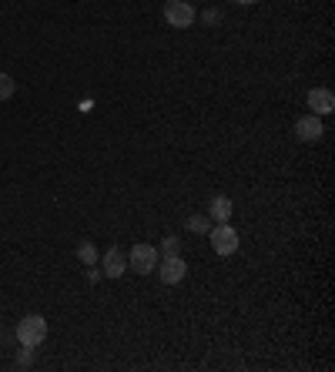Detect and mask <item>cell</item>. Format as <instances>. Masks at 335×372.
Returning <instances> with one entry per match:
<instances>
[{"instance_id": "6da1fadb", "label": "cell", "mask_w": 335, "mask_h": 372, "mask_svg": "<svg viewBox=\"0 0 335 372\" xmlns=\"http://www.w3.org/2000/svg\"><path fill=\"white\" fill-rule=\"evenodd\" d=\"M44 339H47V318H44V316H24L17 322V342H20V346L38 349Z\"/></svg>"}, {"instance_id": "7a4b0ae2", "label": "cell", "mask_w": 335, "mask_h": 372, "mask_svg": "<svg viewBox=\"0 0 335 372\" xmlns=\"http://www.w3.org/2000/svg\"><path fill=\"white\" fill-rule=\"evenodd\" d=\"M158 261H161V255H158V248L154 245H134L131 248V255H128V265L138 272V275H151L154 268H158Z\"/></svg>"}, {"instance_id": "3957f363", "label": "cell", "mask_w": 335, "mask_h": 372, "mask_svg": "<svg viewBox=\"0 0 335 372\" xmlns=\"http://www.w3.org/2000/svg\"><path fill=\"white\" fill-rule=\"evenodd\" d=\"M195 7L188 3V0H168L165 3V20L168 27H178V31H185V27H191L195 24Z\"/></svg>"}, {"instance_id": "277c9868", "label": "cell", "mask_w": 335, "mask_h": 372, "mask_svg": "<svg viewBox=\"0 0 335 372\" xmlns=\"http://www.w3.org/2000/svg\"><path fill=\"white\" fill-rule=\"evenodd\" d=\"M208 238H211V248H215L218 255H235V252H238V232L228 222H218V228H211Z\"/></svg>"}, {"instance_id": "5b68a950", "label": "cell", "mask_w": 335, "mask_h": 372, "mask_svg": "<svg viewBox=\"0 0 335 372\" xmlns=\"http://www.w3.org/2000/svg\"><path fill=\"white\" fill-rule=\"evenodd\" d=\"M158 275L165 285H178V282H185L188 275V265L181 255H165V259L158 261Z\"/></svg>"}, {"instance_id": "8992f818", "label": "cell", "mask_w": 335, "mask_h": 372, "mask_svg": "<svg viewBox=\"0 0 335 372\" xmlns=\"http://www.w3.org/2000/svg\"><path fill=\"white\" fill-rule=\"evenodd\" d=\"M101 268H104L108 279H121V275L128 272V255H124L121 248H108L104 259H101Z\"/></svg>"}, {"instance_id": "52a82bcc", "label": "cell", "mask_w": 335, "mask_h": 372, "mask_svg": "<svg viewBox=\"0 0 335 372\" xmlns=\"http://www.w3.org/2000/svg\"><path fill=\"white\" fill-rule=\"evenodd\" d=\"M295 134H298V141H318L325 131H322V118L318 114H305V118H298L295 121Z\"/></svg>"}, {"instance_id": "ba28073f", "label": "cell", "mask_w": 335, "mask_h": 372, "mask_svg": "<svg viewBox=\"0 0 335 372\" xmlns=\"http://www.w3.org/2000/svg\"><path fill=\"white\" fill-rule=\"evenodd\" d=\"M309 108H312V114H332L335 111V97H332V91L329 88H312L309 91Z\"/></svg>"}, {"instance_id": "9c48e42d", "label": "cell", "mask_w": 335, "mask_h": 372, "mask_svg": "<svg viewBox=\"0 0 335 372\" xmlns=\"http://www.w3.org/2000/svg\"><path fill=\"white\" fill-rule=\"evenodd\" d=\"M231 215H235L231 198H228V195H215V198H211V205H208V218H215V222H228Z\"/></svg>"}, {"instance_id": "30bf717a", "label": "cell", "mask_w": 335, "mask_h": 372, "mask_svg": "<svg viewBox=\"0 0 335 372\" xmlns=\"http://www.w3.org/2000/svg\"><path fill=\"white\" fill-rule=\"evenodd\" d=\"M77 259L84 261V265H97V259H101V255H97V248H94L91 242H81V245H77Z\"/></svg>"}, {"instance_id": "8fae6325", "label": "cell", "mask_w": 335, "mask_h": 372, "mask_svg": "<svg viewBox=\"0 0 335 372\" xmlns=\"http://www.w3.org/2000/svg\"><path fill=\"white\" fill-rule=\"evenodd\" d=\"M14 91H17L14 77H10V74H3V71H0V101H10V97H14Z\"/></svg>"}, {"instance_id": "7c38bea8", "label": "cell", "mask_w": 335, "mask_h": 372, "mask_svg": "<svg viewBox=\"0 0 335 372\" xmlns=\"http://www.w3.org/2000/svg\"><path fill=\"white\" fill-rule=\"evenodd\" d=\"M188 232L205 235V232H208V215H191V218H188Z\"/></svg>"}, {"instance_id": "4fadbf2b", "label": "cell", "mask_w": 335, "mask_h": 372, "mask_svg": "<svg viewBox=\"0 0 335 372\" xmlns=\"http://www.w3.org/2000/svg\"><path fill=\"white\" fill-rule=\"evenodd\" d=\"M161 252H165V255H181V238H178V235H168L165 242H161Z\"/></svg>"}, {"instance_id": "5bb4252c", "label": "cell", "mask_w": 335, "mask_h": 372, "mask_svg": "<svg viewBox=\"0 0 335 372\" xmlns=\"http://www.w3.org/2000/svg\"><path fill=\"white\" fill-rule=\"evenodd\" d=\"M17 366L20 369H27V366H31V349H27V346H24V353H17Z\"/></svg>"}, {"instance_id": "9a60e30c", "label": "cell", "mask_w": 335, "mask_h": 372, "mask_svg": "<svg viewBox=\"0 0 335 372\" xmlns=\"http://www.w3.org/2000/svg\"><path fill=\"white\" fill-rule=\"evenodd\" d=\"M218 20H222L218 10H205V24H218Z\"/></svg>"}, {"instance_id": "2e32d148", "label": "cell", "mask_w": 335, "mask_h": 372, "mask_svg": "<svg viewBox=\"0 0 335 372\" xmlns=\"http://www.w3.org/2000/svg\"><path fill=\"white\" fill-rule=\"evenodd\" d=\"M238 3H245V7H248V3H255V0H238Z\"/></svg>"}]
</instances>
